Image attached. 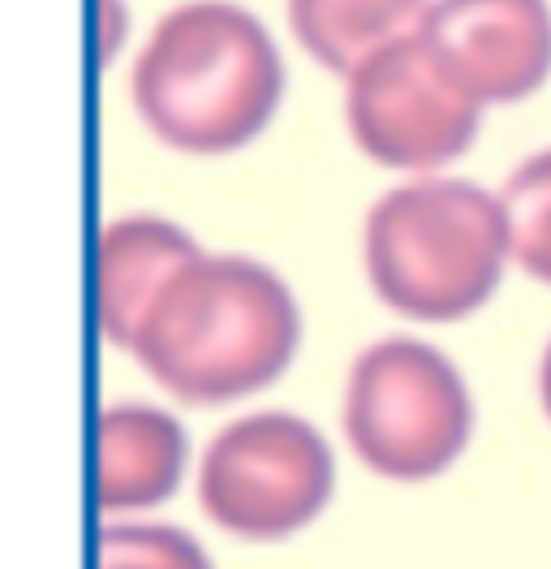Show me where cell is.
I'll list each match as a JSON object with an SVG mask.
<instances>
[{
    "label": "cell",
    "instance_id": "5b68a950",
    "mask_svg": "<svg viewBox=\"0 0 551 569\" xmlns=\"http://www.w3.org/2000/svg\"><path fill=\"white\" fill-rule=\"evenodd\" d=\"M482 100L413 27L344 73V130L353 147L397 173H435L465 156Z\"/></svg>",
    "mask_w": 551,
    "mask_h": 569
},
{
    "label": "cell",
    "instance_id": "277c9868",
    "mask_svg": "<svg viewBox=\"0 0 551 569\" xmlns=\"http://www.w3.org/2000/svg\"><path fill=\"white\" fill-rule=\"evenodd\" d=\"M341 427L353 458L371 475L422 483L465 453L474 401L461 371L435 346L383 337L349 362Z\"/></svg>",
    "mask_w": 551,
    "mask_h": 569
},
{
    "label": "cell",
    "instance_id": "30bf717a",
    "mask_svg": "<svg viewBox=\"0 0 551 569\" xmlns=\"http://www.w3.org/2000/svg\"><path fill=\"white\" fill-rule=\"evenodd\" d=\"M431 0H284L289 31L323 70L349 73L388 39L422 22Z\"/></svg>",
    "mask_w": 551,
    "mask_h": 569
},
{
    "label": "cell",
    "instance_id": "8fae6325",
    "mask_svg": "<svg viewBox=\"0 0 551 569\" xmlns=\"http://www.w3.org/2000/svg\"><path fill=\"white\" fill-rule=\"evenodd\" d=\"M509 259L539 284H551V147L525 156L500 186Z\"/></svg>",
    "mask_w": 551,
    "mask_h": 569
},
{
    "label": "cell",
    "instance_id": "8992f818",
    "mask_svg": "<svg viewBox=\"0 0 551 569\" xmlns=\"http://www.w3.org/2000/svg\"><path fill=\"white\" fill-rule=\"evenodd\" d=\"M337 466L328 440L289 410H259L224 423L199 466V505L229 535L289 539L332 500Z\"/></svg>",
    "mask_w": 551,
    "mask_h": 569
},
{
    "label": "cell",
    "instance_id": "6da1fadb",
    "mask_svg": "<svg viewBox=\"0 0 551 569\" xmlns=\"http://www.w3.org/2000/svg\"><path fill=\"white\" fill-rule=\"evenodd\" d=\"M298 341V298L280 272L199 250L147 302L130 355L177 401L224 406L280 380Z\"/></svg>",
    "mask_w": 551,
    "mask_h": 569
},
{
    "label": "cell",
    "instance_id": "52a82bcc",
    "mask_svg": "<svg viewBox=\"0 0 551 569\" xmlns=\"http://www.w3.org/2000/svg\"><path fill=\"white\" fill-rule=\"evenodd\" d=\"M418 31L482 104L530 100L551 78V0H431Z\"/></svg>",
    "mask_w": 551,
    "mask_h": 569
},
{
    "label": "cell",
    "instance_id": "7a4b0ae2",
    "mask_svg": "<svg viewBox=\"0 0 551 569\" xmlns=\"http://www.w3.org/2000/svg\"><path fill=\"white\" fill-rule=\"evenodd\" d=\"M130 100L172 151L229 156L272 126L284 100V61L246 4L181 0L142 43Z\"/></svg>",
    "mask_w": 551,
    "mask_h": 569
},
{
    "label": "cell",
    "instance_id": "3957f363",
    "mask_svg": "<svg viewBox=\"0 0 551 569\" xmlns=\"http://www.w3.org/2000/svg\"><path fill=\"white\" fill-rule=\"evenodd\" d=\"M375 298L422 323L474 316L509 263L500 199L465 178H413L379 194L362 224Z\"/></svg>",
    "mask_w": 551,
    "mask_h": 569
},
{
    "label": "cell",
    "instance_id": "9c48e42d",
    "mask_svg": "<svg viewBox=\"0 0 551 569\" xmlns=\"http://www.w3.org/2000/svg\"><path fill=\"white\" fill-rule=\"evenodd\" d=\"M186 431L156 406H108L91 427V497L103 513L147 509L177 492Z\"/></svg>",
    "mask_w": 551,
    "mask_h": 569
},
{
    "label": "cell",
    "instance_id": "ba28073f",
    "mask_svg": "<svg viewBox=\"0 0 551 569\" xmlns=\"http://www.w3.org/2000/svg\"><path fill=\"white\" fill-rule=\"evenodd\" d=\"M194 254V238L164 216L138 212L108 220L91 254V311L103 341L130 350L156 289Z\"/></svg>",
    "mask_w": 551,
    "mask_h": 569
},
{
    "label": "cell",
    "instance_id": "7c38bea8",
    "mask_svg": "<svg viewBox=\"0 0 551 569\" xmlns=\"http://www.w3.org/2000/svg\"><path fill=\"white\" fill-rule=\"evenodd\" d=\"M96 569H211L203 543L169 522H117L96 535Z\"/></svg>",
    "mask_w": 551,
    "mask_h": 569
},
{
    "label": "cell",
    "instance_id": "4fadbf2b",
    "mask_svg": "<svg viewBox=\"0 0 551 569\" xmlns=\"http://www.w3.org/2000/svg\"><path fill=\"white\" fill-rule=\"evenodd\" d=\"M539 406H543V415H548L551 423V341L548 350H543V358H539Z\"/></svg>",
    "mask_w": 551,
    "mask_h": 569
}]
</instances>
